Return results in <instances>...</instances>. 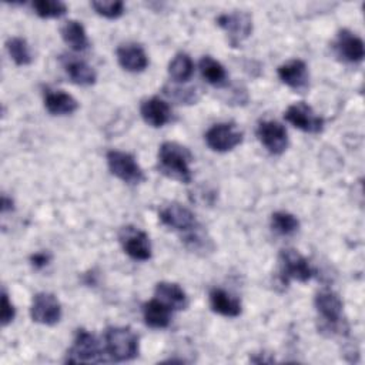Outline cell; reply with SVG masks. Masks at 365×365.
<instances>
[{
    "label": "cell",
    "instance_id": "6da1fadb",
    "mask_svg": "<svg viewBox=\"0 0 365 365\" xmlns=\"http://www.w3.org/2000/svg\"><path fill=\"white\" fill-rule=\"evenodd\" d=\"M192 161V155L184 145L167 141L160 145L158 150V164L160 171L167 177L181 181L190 182L191 181V170L190 163Z\"/></svg>",
    "mask_w": 365,
    "mask_h": 365
},
{
    "label": "cell",
    "instance_id": "7a4b0ae2",
    "mask_svg": "<svg viewBox=\"0 0 365 365\" xmlns=\"http://www.w3.org/2000/svg\"><path fill=\"white\" fill-rule=\"evenodd\" d=\"M104 341L106 352L114 361H130L138 355V336L128 327H108Z\"/></svg>",
    "mask_w": 365,
    "mask_h": 365
},
{
    "label": "cell",
    "instance_id": "3957f363",
    "mask_svg": "<svg viewBox=\"0 0 365 365\" xmlns=\"http://www.w3.org/2000/svg\"><path fill=\"white\" fill-rule=\"evenodd\" d=\"M314 304L324 321V328L339 332L342 329V301L338 294L331 289H321L317 292Z\"/></svg>",
    "mask_w": 365,
    "mask_h": 365
},
{
    "label": "cell",
    "instance_id": "277c9868",
    "mask_svg": "<svg viewBox=\"0 0 365 365\" xmlns=\"http://www.w3.org/2000/svg\"><path fill=\"white\" fill-rule=\"evenodd\" d=\"M279 274L285 284L289 279L307 282L314 277V269L309 265L308 259L297 250L287 248L282 250L279 254Z\"/></svg>",
    "mask_w": 365,
    "mask_h": 365
},
{
    "label": "cell",
    "instance_id": "5b68a950",
    "mask_svg": "<svg viewBox=\"0 0 365 365\" xmlns=\"http://www.w3.org/2000/svg\"><path fill=\"white\" fill-rule=\"evenodd\" d=\"M107 164L117 178L127 184H140L144 181V171L137 164L135 158L124 151L111 150L107 153Z\"/></svg>",
    "mask_w": 365,
    "mask_h": 365
},
{
    "label": "cell",
    "instance_id": "8992f818",
    "mask_svg": "<svg viewBox=\"0 0 365 365\" xmlns=\"http://www.w3.org/2000/svg\"><path fill=\"white\" fill-rule=\"evenodd\" d=\"M101 361V348L93 334L86 329H78L71 348L67 351L66 362H98Z\"/></svg>",
    "mask_w": 365,
    "mask_h": 365
},
{
    "label": "cell",
    "instance_id": "52a82bcc",
    "mask_svg": "<svg viewBox=\"0 0 365 365\" xmlns=\"http://www.w3.org/2000/svg\"><path fill=\"white\" fill-rule=\"evenodd\" d=\"M205 143L211 150L225 153L242 143V131H240L232 123L214 124L205 133Z\"/></svg>",
    "mask_w": 365,
    "mask_h": 365
},
{
    "label": "cell",
    "instance_id": "ba28073f",
    "mask_svg": "<svg viewBox=\"0 0 365 365\" xmlns=\"http://www.w3.org/2000/svg\"><path fill=\"white\" fill-rule=\"evenodd\" d=\"M217 24L225 30L230 37V43L235 47L252 31V19L245 11L224 13L217 17Z\"/></svg>",
    "mask_w": 365,
    "mask_h": 365
},
{
    "label": "cell",
    "instance_id": "9c48e42d",
    "mask_svg": "<svg viewBox=\"0 0 365 365\" xmlns=\"http://www.w3.org/2000/svg\"><path fill=\"white\" fill-rule=\"evenodd\" d=\"M30 315L38 324L56 325L61 318V305L54 294L38 292L33 298Z\"/></svg>",
    "mask_w": 365,
    "mask_h": 365
},
{
    "label": "cell",
    "instance_id": "30bf717a",
    "mask_svg": "<svg viewBox=\"0 0 365 365\" xmlns=\"http://www.w3.org/2000/svg\"><path fill=\"white\" fill-rule=\"evenodd\" d=\"M284 117L289 124L305 133H319L324 128L322 117L317 115L312 107L304 101L289 106Z\"/></svg>",
    "mask_w": 365,
    "mask_h": 365
},
{
    "label": "cell",
    "instance_id": "8fae6325",
    "mask_svg": "<svg viewBox=\"0 0 365 365\" xmlns=\"http://www.w3.org/2000/svg\"><path fill=\"white\" fill-rule=\"evenodd\" d=\"M257 137L271 154H282L288 147L285 127L274 120L261 121L257 127Z\"/></svg>",
    "mask_w": 365,
    "mask_h": 365
},
{
    "label": "cell",
    "instance_id": "7c38bea8",
    "mask_svg": "<svg viewBox=\"0 0 365 365\" xmlns=\"http://www.w3.org/2000/svg\"><path fill=\"white\" fill-rule=\"evenodd\" d=\"M120 241L123 244L124 251L133 259L147 261L151 257V244L148 235L135 228V227H124L120 232Z\"/></svg>",
    "mask_w": 365,
    "mask_h": 365
},
{
    "label": "cell",
    "instance_id": "4fadbf2b",
    "mask_svg": "<svg viewBox=\"0 0 365 365\" xmlns=\"http://www.w3.org/2000/svg\"><path fill=\"white\" fill-rule=\"evenodd\" d=\"M278 77L284 84L295 91L302 93L308 87V68L307 64L299 58L281 64L278 67Z\"/></svg>",
    "mask_w": 365,
    "mask_h": 365
},
{
    "label": "cell",
    "instance_id": "5bb4252c",
    "mask_svg": "<svg viewBox=\"0 0 365 365\" xmlns=\"http://www.w3.org/2000/svg\"><path fill=\"white\" fill-rule=\"evenodd\" d=\"M335 50L339 57L349 63H359L364 58V41L349 30H341L335 41Z\"/></svg>",
    "mask_w": 365,
    "mask_h": 365
},
{
    "label": "cell",
    "instance_id": "9a60e30c",
    "mask_svg": "<svg viewBox=\"0 0 365 365\" xmlns=\"http://www.w3.org/2000/svg\"><path fill=\"white\" fill-rule=\"evenodd\" d=\"M160 220L170 228L178 231H188L197 225L195 215L180 204H170L160 211Z\"/></svg>",
    "mask_w": 365,
    "mask_h": 365
},
{
    "label": "cell",
    "instance_id": "2e32d148",
    "mask_svg": "<svg viewBox=\"0 0 365 365\" xmlns=\"http://www.w3.org/2000/svg\"><path fill=\"white\" fill-rule=\"evenodd\" d=\"M117 60L124 70L131 73L144 71L148 66V57L144 48L135 43L121 44L117 48Z\"/></svg>",
    "mask_w": 365,
    "mask_h": 365
},
{
    "label": "cell",
    "instance_id": "e0dca14e",
    "mask_svg": "<svg viewBox=\"0 0 365 365\" xmlns=\"http://www.w3.org/2000/svg\"><path fill=\"white\" fill-rule=\"evenodd\" d=\"M140 113L143 120L151 127H163L171 120V110L168 104L158 97L144 100L141 103Z\"/></svg>",
    "mask_w": 365,
    "mask_h": 365
},
{
    "label": "cell",
    "instance_id": "ac0fdd59",
    "mask_svg": "<svg viewBox=\"0 0 365 365\" xmlns=\"http://www.w3.org/2000/svg\"><path fill=\"white\" fill-rule=\"evenodd\" d=\"M61 63L73 83L78 86H91L96 83L97 74L94 68L84 60L74 56H66L64 58H61Z\"/></svg>",
    "mask_w": 365,
    "mask_h": 365
},
{
    "label": "cell",
    "instance_id": "d6986e66",
    "mask_svg": "<svg viewBox=\"0 0 365 365\" xmlns=\"http://www.w3.org/2000/svg\"><path fill=\"white\" fill-rule=\"evenodd\" d=\"M155 298L165 304L171 311L185 309L188 305V298L184 289L174 282L161 281L155 285Z\"/></svg>",
    "mask_w": 365,
    "mask_h": 365
},
{
    "label": "cell",
    "instance_id": "ffe728a7",
    "mask_svg": "<svg viewBox=\"0 0 365 365\" xmlns=\"http://www.w3.org/2000/svg\"><path fill=\"white\" fill-rule=\"evenodd\" d=\"M143 317L148 327L161 329L170 325L171 309L165 304H163L160 299L154 298L143 305Z\"/></svg>",
    "mask_w": 365,
    "mask_h": 365
},
{
    "label": "cell",
    "instance_id": "44dd1931",
    "mask_svg": "<svg viewBox=\"0 0 365 365\" xmlns=\"http://www.w3.org/2000/svg\"><path fill=\"white\" fill-rule=\"evenodd\" d=\"M44 107L50 114L66 115V114L74 113L78 108V103L71 94L57 90V91H48L46 94Z\"/></svg>",
    "mask_w": 365,
    "mask_h": 365
},
{
    "label": "cell",
    "instance_id": "7402d4cb",
    "mask_svg": "<svg viewBox=\"0 0 365 365\" xmlns=\"http://www.w3.org/2000/svg\"><path fill=\"white\" fill-rule=\"evenodd\" d=\"M210 305L214 312L224 317H237L241 314V302L221 288H214L210 292Z\"/></svg>",
    "mask_w": 365,
    "mask_h": 365
},
{
    "label": "cell",
    "instance_id": "603a6c76",
    "mask_svg": "<svg viewBox=\"0 0 365 365\" xmlns=\"http://www.w3.org/2000/svg\"><path fill=\"white\" fill-rule=\"evenodd\" d=\"M61 37L73 50L76 51H84L88 48L90 43L86 34V30L83 24L77 20H67L61 29H60Z\"/></svg>",
    "mask_w": 365,
    "mask_h": 365
},
{
    "label": "cell",
    "instance_id": "cb8c5ba5",
    "mask_svg": "<svg viewBox=\"0 0 365 365\" xmlns=\"http://www.w3.org/2000/svg\"><path fill=\"white\" fill-rule=\"evenodd\" d=\"M194 73V63L191 57L185 53H178L173 57L168 64V74L173 80L178 83H185L191 78Z\"/></svg>",
    "mask_w": 365,
    "mask_h": 365
},
{
    "label": "cell",
    "instance_id": "d4e9b609",
    "mask_svg": "<svg viewBox=\"0 0 365 365\" xmlns=\"http://www.w3.org/2000/svg\"><path fill=\"white\" fill-rule=\"evenodd\" d=\"M200 71L202 77L212 86H221L227 80V71L224 66L210 56H204L200 60Z\"/></svg>",
    "mask_w": 365,
    "mask_h": 365
},
{
    "label": "cell",
    "instance_id": "484cf974",
    "mask_svg": "<svg viewBox=\"0 0 365 365\" xmlns=\"http://www.w3.org/2000/svg\"><path fill=\"white\" fill-rule=\"evenodd\" d=\"M6 48L17 66H27L31 63V53L27 41L21 37H11L6 41Z\"/></svg>",
    "mask_w": 365,
    "mask_h": 365
},
{
    "label": "cell",
    "instance_id": "4316f807",
    "mask_svg": "<svg viewBox=\"0 0 365 365\" xmlns=\"http://www.w3.org/2000/svg\"><path fill=\"white\" fill-rule=\"evenodd\" d=\"M271 227L275 232L281 235H291L299 228V221L295 215L289 212L277 211L271 215Z\"/></svg>",
    "mask_w": 365,
    "mask_h": 365
},
{
    "label": "cell",
    "instance_id": "83f0119b",
    "mask_svg": "<svg viewBox=\"0 0 365 365\" xmlns=\"http://www.w3.org/2000/svg\"><path fill=\"white\" fill-rule=\"evenodd\" d=\"M33 9L36 14L43 19H56L67 11V6L58 0H36Z\"/></svg>",
    "mask_w": 365,
    "mask_h": 365
},
{
    "label": "cell",
    "instance_id": "f1b7e54d",
    "mask_svg": "<svg viewBox=\"0 0 365 365\" xmlns=\"http://www.w3.org/2000/svg\"><path fill=\"white\" fill-rule=\"evenodd\" d=\"M188 231H190V234L184 237V242L191 251L205 252V251H211L214 248L211 240L207 238L205 234L197 228V225Z\"/></svg>",
    "mask_w": 365,
    "mask_h": 365
},
{
    "label": "cell",
    "instance_id": "f546056e",
    "mask_svg": "<svg viewBox=\"0 0 365 365\" xmlns=\"http://www.w3.org/2000/svg\"><path fill=\"white\" fill-rule=\"evenodd\" d=\"M91 7L96 10L97 14L106 19H117L124 13V3L123 1H91Z\"/></svg>",
    "mask_w": 365,
    "mask_h": 365
},
{
    "label": "cell",
    "instance_id": "4dcf8cb0",
    "mask_svg": "<svg viewBox=\"0 0 365 365\" xmlns=\"http://www.w3.org/2000/svg\"><path fill=\"white\" fill-rule=\"evenodd\" d=\"M165 94L170 97L177 98L180 103H194L198 100V94L195 88H178V87H171L170 90L165 88Z\"/></svg>",
    "mask_w": 365,
    "mask_h": 365
},
{
    "label": "cell",
    "instance_id": "1f68e13d",
    "mask_svg": "<svg viewBox=\"0 0 365 365\" xmlns=\"http://www.w3.org/2000/svg\"><path fill=\"white\" fill-rule=\"evenodd\" d=\"M16 315V309L13 307V304L9 299V295L6 292V289H3L1 292V314H0V319H1V325L6 327L9 325Z\"/></svg>",
    "mask_w": 365,
    "mask_h": 365
},
{
    "label": "cell",
    "instance_id": "d6a6232c",
    "mask_svg": "<svg viewBox=\"0 0 365 365\" xmlns=\"http://www.w3.org/2000/svg\"><path fill=\"white\" fill-rule=\"evenodd\" d=\"M51 259V255L48 252H36L30 257V261H31V265L37 269H41L44 268Z\"/></svg>",
    "mask_w": 365,
    "mask_h": 365
},
{
    "label": "cell",
    "instance_id": "836d02e7",
    "mask_svg": "<svg viewBox=\"0 0 365 365\" xmlns=\"http://www.w3.org/2000/svg\"><path fill=\"white\" fill-rule=\"evenodd\" d=\"M9 210H13V201H11V198H7L6 195H3L1 197V211L6 212Z\"/></svg>",
    "mask_w": 365,
    "mask_h": 365
}]
</instances>
